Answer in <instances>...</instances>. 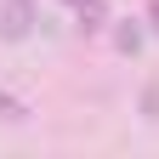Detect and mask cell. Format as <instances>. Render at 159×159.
Here are the masks:
<instances>
[{"mask_svg":"<svg viewBox=\"0 0 159 159\" xmlns=\"http://www.w3.org/2000/svg\"><path fill=\"white\" fill-rule=\"evenodd\" d=\"M40 23V11H34V0H0V40H29Z\"/></svg>","mask_w":159,"mask_h":159,"instance_id":"cell-1","label":"cell"},{"mask_svg":"<svg viewBox=\"0 0 159 159\" xmlns=\"http://www.w3.org/2000/svg\"><path fill=\"white\" fill-rule=\"evenodd\" d=\"M0 119H6V125H23V119H29V102L11 97V91H0Z\"/></svg>","mask_w":159,"mask_h":159,"instance_id":"cell-2","label":"cell"},{"mask_svg":"<svg viewBox=\"0 0 159 159\" xmlns=\"http://www.w3.org/2000/svg\"><path fill=\"white\" fill-rule=\"evenodd\" d=\"M142 119H159V85L142 91Z\"/></svg>","mask_w":159,"mask_h":159,"instance_id":"cell-3","label":"cell"},{"mask_svg":"<svg viewBox=\"0 0 159 159\" xmlns=\"http://www.w3.org/2000/svg\"><path fill=\"white\" fill-rule=\"evenodd\" d=\"M136 46H142V29H136V23L119 29V51H136Z\"/></svg>","mask_w":159,"mask_h":159,"instance_id":"cell-4","label":"cell"},{"mask_svg":"<svg viewBox=\"0 0 159 159\" xmlns=\"http://www.w3.org/2000/svg\"><path fill=\"white\" fill-rule=\"evenodd\" d=\"M148 23H153V34H159V0H148Z\"/></svg>","mask_w":159,"mask_h":159,"instance_id":"cell-5","label":"cell"},{"mask_svg":"<svg viewBox=\"0 0 159 159\" xmlns=\"http://www.w3.org/2000/svg\"><path fill=\"white\" fill-rule=\"evenodd\" d=\"M68 6H85V0H68Z\"/></svg>","mask_w":159,"mask_h":159,"instance_id":"cell-6","label":"cell"}]
</instances>
